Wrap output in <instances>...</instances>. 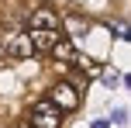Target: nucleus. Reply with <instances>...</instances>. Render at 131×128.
Returning a JSON list of instances; mask_svg holds the SVG:
<instances>
[{
    "label": "nucleus",
    "mask_w": 131,
    "mask_h": 128,
    "mask_svg": "<svg viewBox=\"0 0 131 128\" xmlns=\"http://www.w3.org/2000/svg\"><path fill=\"white\" fill-rule=\"evenodd\" d=\"M69 66H76L79 73H86V76H97V73H100V66H97V62H93V59H86V55H79V52L72 55V62H69Z\"/></svg>",
    "instance_id": "7"
},
{
    "label": "nucleus",
    "mask_w": 131,
    "mask_h": 128,
    "mask_svg": "<svg viewBox=\"0 0 131 128\" xmlns=\"http://www.w3.org/2000/svg\"><path fill=\"white\" fill-rule=\"evenodd\" d=\"M111 121H114V125H124V121H128V111H124V107L111 111Z\"/></svg>",
    "instance_id": "9"
},
{
    "label": "nucleus",
    "mask_w": 131,
    "mask_h": 128,
    "mask_svg": "<svg viewBox=\"0 0 131 128\" xmlns=\"http://www.w3.org/2000/svg\"><path fill=\"white\" fill-rule=\"evenodd\" d=\"M59 35H62V31H41V28H31L28 38H31V48H35V52H48V48L55 45Z\"/></svg>",
    "instance_id": "5"
},
{
    "label": "nucleus",
    "mask_w": 131,
    "mask_h": 128,
    "mask_svg": "<svg viewBox=\"0 0 131 128\" xmlns=\"http://www.w3.org/2000/svg\"><path fill=\"white\" fill-rule=\"evenodd\" d=\"M48 101H52L62 114H72V111L79 107V90L72 87L69 80H59V83H52V90H48Z\"/></svg>",
    "instance_id": "2"
},
{
    "label": "nucleus",
    "mask_w": 131,
    "mask_h": 128,
    "mask_svg": "<svg viewBox=\"0 0 131 128\" xmlns=\"http://www.w3.org/2000/svg\"><path fill=\"white\" fill-rule=\"evenodd\" d=\"M4 55H7V59H14V62L31 59V55H35L31 38H28V35H10V38H7V45H4Z\"/></svg>",
    "instance_id": "4"
},
{
    "label": "nucleus",
    "mask_w": 131,
    "mask_h": 128,
    "mask_svg": "<svg viewBox=\"0 0 131 128\" xmlns=\"http://www.w3.org/2000/svg\"><path fill=\"white\" fill-rule=\"evenodd\" d=\"M62 118H66V114L48 101V97H45V101H35L31 111H28V125H31V128H59Z\"/></svg>",
    "instance_id": "1"
},
{
    "label": "nucleus",
    "mask_w": 131,
    "mask_h": 128,
    "mask_svg": "<svg viewBox=\"0 0 131 128\" xmlns=\"http://www.w3.org/2000/svg\"><path fill=\"white\" fill-rule=\"evenodd\" d=\"M28 28H41V31H62V17L59 11H52V7H35L31 14H28Z\"/></svg>",
    "instance_id": "3"
},
{
    "label": "nucleus",
    "mask_w": 131,
    "mask_h": 128,
    "mask_svg": "<svg viewBox=\"0 0 131 128\" xmlns=\"http://www.w3.org/2000/svg\"><path fill=\"white\" fill-rule=\"evenodd\" d=\"M121 80H124V76H121V73H104V87H121Z\"/></svg>",
    "instance_id": "8"
},
{
    "label": "nucleus",
    "mask_w": 131,
    "mask_h": 128,
    "mask_svg": "<svg viewBox=\"0 0 131 128\" xmlns=\"http://www.w3.org/2000/svg\"><path fill=\"white\" fill-rule=\"evenodd\" d=\"M24 128H31V125H24Z\"/></svg>",
    "instance_id": "11"
},
{
    "label": "nucleus",
    "mask_w": 131,
    "mask_h": 128,
    "mask_svg": "<svg viewBox=\"0 0 131 128\" xmlns=\"http://www.w3.org/2000/svg\"><path fill=\"white\" fill-rule=\"evenodd\" d=\"M48 52H52V59H55V62L69 66V62H72V55H76V45H72V42L66 38V35H59V38H55V45L48 48Z\"/></svg>",
    "instance_id": "6"
},
{
    "label": "nucleus",
    "mask_w": 131,
    "mask_h": 128,
    "mask_svg": "<svg viewBox=\"0 0 131 128\" xmlns=\"http://www.w3.org/2000/svg\"><path fill=\"white\" fill-rule=\"evenodd\" d=\"M93 128H111V121H104V118H100V121H93Z\"/></svg>",
    "instance_id": "10"
}]
</instances>
